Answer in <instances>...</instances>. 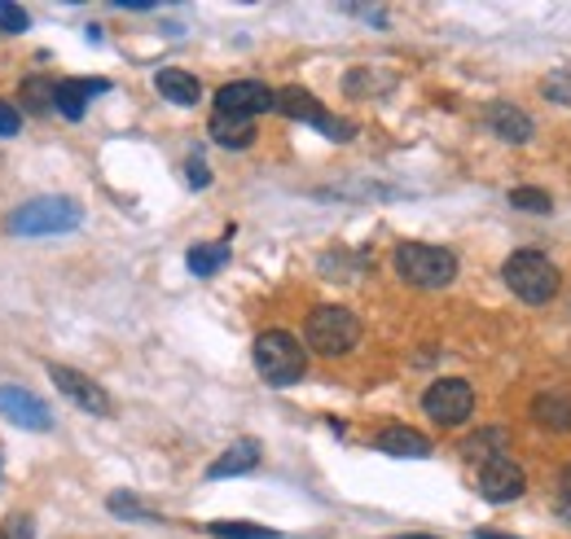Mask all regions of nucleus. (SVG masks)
Returning a JSON list of instances; mask_svg holds the SVG:
<instances>
[{
  "label": "nucleus",
  "instance_id": "cd10ccee",
  "mask_svg": "<svg viewBox=\"0 0 571 539\" xmlns=\"http://www.w3.org/2000/svg\"><path fill=\"white\" fill-rule=\"evenodd\" d=\"M31 531H35V527H31V518H27V514H22V518L13 514V518L0 527V539H31Z\"/></svg>",
  "mask_w": 571,
  "mask_h": 539
},
{
  "label": "nucleus",
  "instance_id": "6ab92c4d",
  "mask_svg": "<svg viewBox=\"0 0 571 539\" xmlns=\"http://www.w3.org/2000/svg\"><path fill=\"white\" fill-rule=\"evenodd\" d=\"M185 263H190V272H194V277H212V272H221V268L228 263V241L194 246V250L185 255Z\"/></svg>",
  "mask_w": 571,
  "mask_h": 539
},
{
  "label": "nucleus",
  "instance_id": "412c9836",
  "mask_svg": "<svg viewBox=\"0 0 571 539\" xmlns=\"http://www.w3.org/2000/svg\"><path fill=\"white\" fill-rule=\"evenodd\" d=\"M53 93H58V84H53V80H40V75L22 80V102H27V110H31V114L53 110Z\"/></svg>",
  "mask_w": 571,
  "mask_h": 539
},
{
  "label": "nucleus",
  "instance_id": "c756f323",
  "mask_svg": "<svg viewBox=\"0 0 571 539\" xmlns=\"http://www.w3.org/2000/svg\"><path fill=\"white\" fill-rule=\"evenodd\" d=\"M559 514L571 518V465L563 469V500H559Z\"/></svg>",
  "mask_w": 571,
  "mask_h": 539
},
{
  "label": "nucleus",
  "instance_id": "dca6fc26",
  "mask_svg": "<svg viewBox=\"0 0 571 539\" xmlns=\"http://www.w3.org/2000/svg\"><path fill=\"white\" fill-rule=\"evenodd\" d=\"M378 452L400 456V460H422V456H431V438L409 431V426H391V431L378 434Z\"/></svg>",
  "mask_w": 571,
  "mask_h": 539
},
{
  "label": "nucleus",
  "instance_id": "9d476101",
  "mask_svg": "<svg viewBox=\"0 0 571 539\" xmlns=\"http://www.w3.org/2000/svg\"><path fill=\"white\" fill-rule=\"evenodd\" d=\"M277 110V93L259 80H233L216 93V114H237V118H255Z\"/></svg>",
  "mask_w": 571,
  "mask_h": 539
},
{
  "label": "nucleus",
  "instance_id": "4468645a",
  "mask_svg": "<svg viewBox=\"0 0 571 539\" xmlns=\"http://www.w3.org/2000/svg\"><path fill=\"white\" fill-rule=\"evenodd\" d=\"M106 89H111L106 80H62L58 93H53V110L67 114V118H84L89 97H98V93H106Z\"/></svg>",
  "mask_w": 571,
  "mask_h": 539
},
{
  "label": "nucleus",
  "instance_id": "f257e3e1",
  "mask_svg": "<svg viewBox=\"0 0 571 539\" xmlns=\"http://www.w3.org/2000/svg\"><path fill=\"white\" fill-rule=\"evenodd\" d=\"M255 369L268 386H295L308 373V346L286 329H264L255 338Z\"/></svg>",
  "mask_w": 571,
  "mask_h": 539
},
{
  "label": "nucleus",
  "instance_id": "f03ea898",
  "mask_svg": "<svg viewBox=\"0 0 571 539\" xmlns=\"http://www.w3.org/2000/svg\"><path fill=\"white\" fill-rule=\"evenodd\" d=\"M396 272H400V281H409L418 290H445L457 277V255L445 246H431V241H400Z\"/></svg>",
  "mask_w": 571,
  "mask_h": 539
},
{
  "label": "nucleus",
  "instance_id": "20e7f679",
  "mask_svg": "<svg viewBox=\"0 0 571 539\" xmlns=\"http://www.w3.org/2000/svg\"><path fill=\"white\" fill-rule=\"evenodd\" d=\"M304 342H308L317 355H326V360L347 355V351L360 342V321H356V312L335 308V303L313 308V312H308V324H304Z\"/></svg>",
  "mask_w": 571,
  "mask_h": 539
},
{
  "label": "nucleus",
  "instance_id": "0eeeda50",
  "mask_svg": "<svg viewBox=\"0 0 571 539\" xmlns=\"http://www.w3.org/2000/svg\"><path fill=\"white\" fill-rule=\"evenodd\" d=\"M277 110H282L286 118H295V123H313V127H322L330 141H351V132H356L347 118L326 114V106H322L308 89H282V93H277Z\"/></svg>",
  "mask_w": 571,
  "mask_h": 539
},
{
  "label": "nucleus",
  "instance_id": "6e6552de",
  "mask_svg": "<svg viewBox=\"0 0 571 539\" xmlns=\"http://www.w3.org/2000/svg\"><path fill=\"white\" fill-rule=\"evenodd\" d=\"M49 382H53L75 408H84L89 417H111V395H106L89 373L67 369V364H49Z\"/></svg>",
  "mask_w": 571,
  "mask_h": 539
},
{
  "label": "nucleus",
  "instance_id": "423d86ee",
  "mask_svg": "<svg viewBox=\"0 0 571 539\" xmlns=\"http://www.w3.org/2000/svg\"><path fill=\"white\" fill-rule=\"evenodd\" d=\"M422 408H427V417L436 422V426H461L470 413H475V391H470V382H461V377H440V382H431L427 386V395H422Z\"/></svg>",
  "mask_w": 571,
  "mask_h": 539
},
{
  "label": "nucleus",
  "instance_id": "7c9ffc66",
  "mask_svg": "<svg viewBox=\"0 0 571 539\" xmlns=\"http://www.w3.org/2000/svg\"><path fill=\"white\" fill-rule=\"evenodd\" d=\"M479 539H514V536H497V531H479Z\"/></svg>",
  "mask_w": 571,
  "mask_h": 539
},
{
  "label": "nucleus",
  "instance_id": "1a4fd4ad",
  "mask_svg": "<svg viewBox=\"0 0 571 539\" xmlns=\"http://www.w3.org/2000/svg\"><path fill=\"white\" fill-rule=\"evenodd\" d=\"M523 491H528V474H523L510 456L483 460V469H479V496H483L488 505H510V500H519Z\"/></svg>",
  "mask_w": 571,
  "mask_h": 539
},
{
  "label": "nucleus",
  "instance_id": "f3484780",
  "mask_svg": "<svg viewBox=\"0 0 571 539\" xmlns=\"http://www.w3.org/2000/svg\"><path fill=\"white\" fill-rule=\"evenodd\" d=\"M154 89H159L172 106H198V97H203V84H198L190 71H176V66L159 71V75H154Z\"/></svg>",
  "mask_w": 571,
  "mask_h": 539
},
{
  "label": "nucleus",
  "instance_id": "b1692460",
  "mask_svg": "<svg viewBox=\"0 0 571 539\" xmlns=\"http://www.w3.org/2000/svg\"><path fill=\"white\" fill-rule=\"evenodd\" d=\"M510 207H519V211H532V216H550V194L545 189H532V185H523V189H510Z\"/></svg>",
  "mask_w": 571,
  "mask_h": 539
},
{
  "label": "nucleus",
  "instance_id": "a878e982",
  "mask_svg": "<svg viewBox=\"0 0 571 539\" xmlns=\"http://www.w3.org/2000/svg\"><path fill=\"white\" fill-rule=\"evenodd\" d=\"M0 31H27V9H18V4H9V0H0Z\"/></svg>",
  "mask_w": 571,
  "mask_h": 539
},
{
  "label": "nucleus",
  "instance_id": "c85d7f7f",
  "mask_svg": "<svg viewBox=\"0 0 571 539\" xmlns=\"http://www.w3.org/2000/svg\"><path fill=\"white\" fill-rule=\"evenodd\" d=\"M18 127H22V114L9 102H0V136H18Z\"/></svg>",
  "mask_w": 571,
  "mask_h": 539
},
{
  "label": "nucleus",
  "instance_id": "bb28decb",
  "mask_svg": "<svg viewBox=\"0 0 571 539\" xmlns=\"http://www.w3.org/2000/svg\"><path fill=\"white\" fill-rule=\"evenodd\" d=\"M185 180H190L194 189H207V185H212V167H207L203 158H190V163H185Z\"/></svg>",
  "mask_w": 571,
  "mask_h": 539
},
{
  "label": "nucleus",
  "instance_id": "4be33fe9",
  "mask_svg": "<svg viewBox=\"0 0 571 539\" xmlns=\"http://www.w3.org/2000/svg\"><path fill=\"white\" fill-rule=\"evenodd\" d=\"M541 97L554 102V106H571V66H559L541 80Z\"/></svg>",
  "mask_w": 571,
  "mask_h": 539
},
{
  "label": "nucleus",
  "instance_id": "a211bd4d",
  "mask_svg": "<svg viewBox=\"0 0 571 539\" xmlns=\"http://www.w3.org/2000/svg\"><path fill=\"white\" fill-rule=\"evenodd\" d=\"M212 141L225 145V149H246L255 141V123L251 118H237V114H216L212 118Z\"/></svg>",
  "mask_w": 571,
  "mask_h": 539
},
{
  "label": "nucleus",
  "instance_id": "7ed1b4c3",
  "mask_svg": "<svg viewBox=\"0 0 571 539\" xmlns=\"http://www.w3.org/2000/svg\"><path fill=\"white\" fill-rule=\"evenodd\" d=\"M501 277L510 286V294H519L523 303H550L559 294V268L537 250H514L506 259Z\"/></svg>",
  "mask_w": 571,
  "mask_h": 539
},
{
  "label": "nucleus",
  "instance_id": "2f4dec72",
  "mask_svg": "<svg viewBox=\"0 0 571 539\" xmlns=\"http://www.w3.org/2000/svg\"><path fill=\"white\" fill-rule=\"evenodd\" d=\"M391 539H440V536H391Z\"/></svg>",
  "mask_w": 571,
  "mask_h": 539
},
{
  "label": "nucleus",
  "instance_id": "f8f14e48",
  "mask_svg": "<svg viewBox=\"0 0 571 539\" xmlns=\"http://www.w3.org/2000/svg\"><path fill=\"white\" fill-rule=\"evenodd\" d=\"M259 456H264L259 438H237V443H228L225 452L207 465V478H237V474L255 469V465H259Z\"/></svg>",
  "mask_w": 571,
  "mask_h": 539
},
{
  "label": "nucleus",
  "instance_id": "39448f33",
  "mask_svg": "<svg viewBox=\"0 0 571 539\" xmlns=\"http://www.w3.org/2000/svg\"><path fill=\"white\" fill-rule=\"evenodd\" d=\"M84 224V211L71 198H35L27 207H18L9 216V232L18 237H53V232H71Z\"/></svg>",
  "mask_w": 571,
  "mask_h": 539
},
{
  "label": "nucleus",
  "instance_id": "aec40b11",
  "mask_svg": "<svg viewBox=\"0 0 571 539\" xmlns=\"http://www.w3.org/2000/svg\"><path fill=\"white\" fill-rule=\"evenodd\" d=\"M461 452H466L470 460H492V456H501V452H506V434L479 431L475 438H466V443H461Z\"/></svg>",
  "mask_w": 571,
  "mask_h": 539
},
{
  "label": "nucleus",
  "instance_id": "5701e85b",
  "mask_svg": "<svg viewBox=\"0 0 571 539\" xmlns=\"http://www.w3.org/2000/svg\"><path fill=\"white\" fill-rule=\"evenodd\" d=\"M207 531L216 539H277L273 527H255V522H212Z\"/></svg>",
  "mask_w": 571,
  "mask_h": 539
},
{
  "label": "nucleus",
  "instance_id": "393cba45",
  "mask_svg": "<svg viewBox=\"0 0 571 539\" xmlns=\"http://www.w3.org/2000/svg\"><path fill=\"white\" fill-rule=\"evenodd\" d=\"M106 509L119 514V518H136V522H150V518H154V514H150V509H141L132 496H111V500H106Z\"/></svg>",
  "mask_w": 571,
  "mask_h": 539
},
{
  "label": "nucleus",
  "instance_id": "ddd939ff",
  "mask_svg": "<svg viewBox=\"0 0 571 539\" xmlns=\"http://www.w3.org/2000/svg\"><path fill=\"white\" fill-rule=\"evenodd\" d=\"M488 127H492L501 141H510V145H523V141H532V132H537V123L519 106H510V102H492V106H488Z\"/></svg>",
  "mask_w": 571,
  "mask_h": 539
},
{
  "label": "nucleus",
  "instance_id": "2eb2a0df",
  "mask_svg": "<svg viewBox=\"0 0 571 539\" xmlns=\"http://www.w3.org/2000/svg\"><path fill=\"white\" fill-rule=\"evenodd\" d=\"M532 422L541 431H554V434H568L571 431V395L568 391H545L532 400Z\"/></svg>",
  "mask_w": 571,
  "mask_h": 539
},
{
  "label": "nucleus",
  "instance_id": "9b49d317",
  "mask_svg": "<svg viewBox=\"0 0 571 539\" xmlns=\"http://www.w3.org/2000/svg\"><path fill=\"white\" fill-rule=\"evenodd\" d=\"M0 417L18 431H53V413L40 395L22 391V386H0Z\"/></svg>",
  "mask_w": 571,
  "mask_h": 539
}]
</instances>
